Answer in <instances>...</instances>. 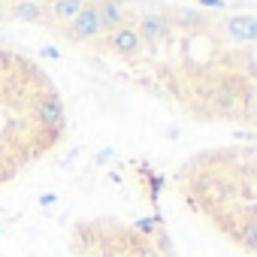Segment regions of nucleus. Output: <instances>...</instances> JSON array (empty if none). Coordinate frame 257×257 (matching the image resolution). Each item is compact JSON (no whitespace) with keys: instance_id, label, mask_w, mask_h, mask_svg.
I'll return each mask as SVG.
<instances>
[{"instance_id":"f257e3e1","label":"nucleus","mask_w":257,"mask_h":257,"mask_svg":"<svg viewBox=\"0 0 257 257\" xmlns=\"http://www.w3.org/2000/svg\"><path fill=\"white\" fill-rule=\"evenodd\" d=\"M34 118L40 127H55V131H64L67 127V112H64V100L55 88H46L37 103H34Z\"/></svg>"},{"instance_id":"f03ea898","label":"nucleus","mask_w":257,"mask_h":257,"mask_svg":"<svg viewBox=\"0 0 257 257\" xmlns=\"http://www.w3.org/2000/svg\"><path fill=\"white\" fill-rule=\"evenodd\" d=\"M100 34H103V28H100V16H97L94 4H85L82 13L70 22L67 37H70L73 43H91V40H97Z\"/></svg>"},{"instance_id":"7ed1b4c3","label":"nucleus","mask_w":257,"mask_h":257,"mask_svg":"<svg viewBox=\"0 0 257 257\" xmlns=\"http://www.w3.org/2000/svg\"><path fill=\"white\" fill-rule=\"evenodd\" d=\"M170 19L167 16H143V22H140V28H137V34H140V40H146V43H161V40H167L170 37Z\"/></svg>"},{"instance_id":"20e7f679","label":"nucleus","mask_w":257,"mask_h":257,"mask_svg":"<svg viewBox=\"0 0 257 257\" xmlns=\"http://www.w3.org/2000/svg\"><path fill=\"white\" fill-rule=\"evenodd\" d=\"M109 49L118 55H140L143 52V40L134 28H118L109 34Z\"/></svg>"},{"instance_id":"39448f33","label":"nucleus","mask_w":257,"mask_h":257,"mask_svg":"<svg viewBox=\"0 0 257 257\" xmlns=\"http://www.w3.org/2000/svg\"><path fill=\"white\" fill-rule=\"evenodd\" d=\"M97 16H100V28L103 31H118L124 28V7H121V0H97L94 4Z\"/></svg>"},{"instance_id":"423d86ee","label":"nucleus","mask_w":257,"mask_h":257,"mask_svg":"<svg viewBox=\"0 0 257 257\" xmlns=\"http://www.w3.org/2000/svg\"><path fill=\"white\" fill-rule=\"evenodd\" d=\"M227 31H230L233 40L254 43L257 40V16H230L227 19Z\"/></svg>"},{"instance_id":"0eeeda50","label":"nucleus","mask_w":257,"mask_h":257,"mask_svg":"<svg viewBox=\"0 0 257 257\" xmlns=\"http://www.w3.org/2000/svg\"><path fill=\"white\" fill-rule=\"evenodd\" d=\"M85 7V0H49V16L58 22H73Z\"/></svg>"},{"instance_id":"6e6552de","label":"nucleus","mask_w":257,"mask_h":257,"mask_svg":"<svg viewBox=\"0 0 257 257\" xmlns=\"http://www.w3.org/2000/svg\"><path fill=\"white\" fill-rule=\"evenodd\" d=\"M7 13H10V19H16V22H31V25H37V22L46 16L43 4H28V0H19V4H13Z\"/></svg>"},{"instance_id":"1a4fd4ad","label":"nucleus","mask_w":257,"mask_h":257,"mask_svg":"<svg viewBox=\"0 0 257 257\" xmlns=\"http://www.w3.org/2000/svg\"><path fill=\"white\" fill-rule=\"evenodd\" d=\"M215 106H218L221 112H230V109H233V94H230V91H218V94H215Z\"/></svg>"},{"instance_id":"9d476101","label":"nucleus","mask_w":257,"mask_h":257,"mask_svg":"<svg viewBox=\"0 0 257 257\" xmlns=\"http://www.w3.org/2000/svg\"><path fill=\"white\" fill-rule=\"evenodd\" d=\"M137 227H140V230H146V233H152V230H155V221H140Z\"/></svg>"},{"instance_id":"9b49d317","label":"nucleus","mask_w":257,"mask_h":257,"mask_svg":"<svg viewBox=\"0 0 257 257\" xmlns=\"http://www.w3.org/2000/svg\"><path fill=\"white\" fill-rule=\"evenodd\" d=\"M200 4H203V7H218V10H221L224 0H200Z\"/></svg>"},{"instance_id":"f8f14e48","label":"nucleus","mask_w":257,"mask_h":257,"mask_svg":"<svg viewBox=\"0 0 257 257\" xmlns=\"http://www.w3.org/2000/svg\"><path fill=\"white\" fill-rule=\"evenodd\" d=\"M40 203H43V206H52V203H55V194H43Z\"/></svg>"},{"instance_id":"ddd939ff","label":"nucleus","mask_w":257,"mask_h":257,"mask_svg":"<svg viewBox=\"0 0 257 257\" xmlns=\"http://www.w3.org/2000/svg\"><path fill=\"white\" fill-rule=\"evenodd\" d=\"M7 19H10V13H7V7L0 4V25H7Z\"/></svg>"},{"instance_id":"4468645a","label":"nucleus","mask_w":257,"mask_h":257,"mask_svg":"<svg viewBox=\"0 0 257 257\" xmlns=\"http://www.w3.org/2000/svg\"><path fill=\"white\" fill-rule=\"evenodd\" d=\"M28 4H43V0H28Z\"/></svg>"}]
</instances>
